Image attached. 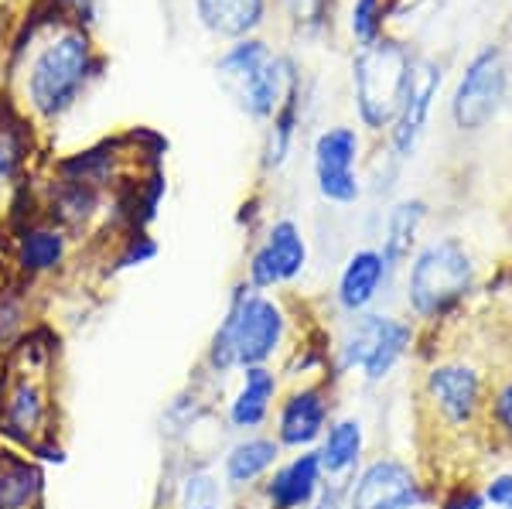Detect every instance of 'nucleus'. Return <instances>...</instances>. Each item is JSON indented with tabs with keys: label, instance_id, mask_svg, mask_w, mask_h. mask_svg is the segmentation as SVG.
Returning <instances> with one entry per match:
<instances>
[{
	"label": "nucleus",
	"instance_id": "obj_1",
	"mask_svg": "<svg viewBox=\"0 0 512 509\" xmlns=\"http://www.w3.org/2000/svg\"><path fill=\"white\" fill-rule=\"evenodd\" d=\"M28 65L21 72V113L38 127H52L79 106L89 82L99 79L103 55L93 31L79 24H59L31 41Z\"/></svg>",
	"mask_w": 512,
	"mask_h": 509
},
{
	"label": "nucleus",
	"instance_id": "obj_2",
	"mask_svg": "<svg viewBox=\"0 0 512 509\" xmlns=\"http://www.w3.org/2000/svg\"><path fill=\"white\" fill-rule=\"evenodd\" d=\"M4 359L7 390H4V414H0V441L14 445L28 455L41 458L45 451L59 448V363L55 349L41 332L28 335L18 349Z\"/></svg>",
	"mask_w": 512,
	"mask_h": 509
},
{
	"label": "nucleus",
	"instance_id": "obj_3",
	"mask_svg": "<svg viewBox=\"0 0 512 509\" xmlns=\"http://www.w3.org/2000/svg\"><path fill=\"white\" fill-rule=\"evenodd\" d=\"M287 335H291V315L280 298L239 281L205 349V373L212 380H226L246 366H270L287 349Z\"/></svg>",
	"mask_w": 512,
	"mask_h": 509
},
{
	"label": "nucleus",
	"instance_id": "obj_4",
	"mask_svg": "<svg viewBox=\"0 0 512 509\" xmlns=\"http://www.w3.org/2000/svg\"><path fill=\"white\" fill-rule=\"evenodd\" d=\"M414 346V325L403 322L396 315L383 311H362V315L345 318L342 332H338L332 359L335 373H359L369 387L386 383L393 369L407 359Z\"/></svg>",
	"mask_w": 512,
	"mask_h": 509
},
{
	"label": "nucleus",
	"instance_id": "obj_5",
	"mask_svg": "<svg viewBox=\"0 0 512 509\" xmlns=\"http://www.w3.org/2000/svg\"><path fill=\"white\" fill-rule=\"evenodd\" d=\"M475 284V264L458 240H434L407 270V308L420 322H437Z\"/></svg>",
	"mask_w": 512,
	"mask_h": 509
},
{
	"label": "nucleus",
	"instance_id": "obj_6",
	"mask_svg": "<svg viewBox=\"0 0 512 509\" xmlns=\"http://www.w3.org/2000/svg\"><path fill=\"white\" fill-rule=\"evenodd\" d=\"M407 79L410 59L396 41L379 38L376 45L359 52V59L352 65L355 106H359V117L369 130H383L396 120Z\"/></svg>",
	"mask_w": 512,
	"mask_h": 509
},
{
	"label": "nucleus",
	"instance_id": "obj_7",
	"mask_svg": "<svg viewBox=\"0 0 512 509\" xmlns=\"http://www.w3.org/2000/svg\"><path fill=\"white\" fill-rule=\"evenodd\" d=\"M7 250H11L14 281L38 291L45 281H55V277H62L69 270L79 243L62 226L48 223L38 212H28V216H14Z\"/></svg>",
	"mask_w": 512,
	"mask_h": 509
},
{
	"label": "nucleus",
	"instance_id": "obj_8",
	"mask_svg": "<svg viewBox=\"0 0 512 509\" xmlns=\"http://www.w3.org/2000/svg\"><path fill=\"white\" fill-rule=\"evenodd\" d=\"M335 417L332 387L325 380L301 383L291 387L274 407V438L284 451H304L318 448L321 434L328 431Z\"/></svg>",
	"mask_w": 512,
	"mask_h": 509
},
{
	"label": "nucleus",
	"instance_id": "obj_9",
	"mask_svg": "<svg viewBox=\"0 0 512 509\" xmlns=\"http://www.w3.org/2000/svg\"><path fill=\"white\" fill-rule=\"evenodd\" d=\"M420 492L417 472L403 458L376 455L362 462L345 492V509H417Z\"/></svg>",
	"mask_w": 512,
	"mask_h": 509
},
{
	"label": "nucleus",
	"instance_id": "obj_10",
	"mask_svg": "<svg viewBox=\"0 0 512 509\" xmlns=\"http://www.w3.org/2000/svg\"><path fill=\"white\" fill-rule=\"evenodd\" d=\"M308 270V240L294 219H277L267 229L263 243L250 253L243 281L256 291H277V287L294 284Z\"/></svg>",
	"mask_w": 512,
	"mask_h": 509
},
{
	"label": "nucleus",
	"instance_id": "obj_11",
	"mask_svg": "<svg viewBox=\"0 0 512 509\" xmlns=\"http://www.w3.org/2000/svg\"><path fill=\"white\" fill-rule=\"evenodd\" d=\"M359 151H362V141L355 127H328L318 134L311 161H315V182L325 202H332V205L359 202L362 185H359V175H355Z\"/></svg>",
	"mask_w": 512,
	"mask_h": 509
},
{
	"label": "nucleus",
	"instance_id": "obj_12",
	"mask_svg": "<svg viewBox=\"0 0 512 509\" xmlns=\"http://www.w3.org/2000/svg\"><path fill=\"white\" fill-rule=\"evenodd\" d=\"M31 127L35 123L24 117L18 103H0V223L14 216L31 185Z\"/></svg>",
	"mask_w": 512,
	"mask_h": 509
},
{
	"label": "nucleus",
	"instance_id": "obj_13",
	"mask_svg": "<svg viewBox=\"0 0 512 509\" xmlns=\"http://www.w3.org/2000/svg\"><path fill=\"white\" fill-rule=\"evenodd\" d=\"M325 486L318 448L291 451V458H280L277 469L260 486V496L267 509H311Z\"/></svg>",
	"mask_w": 512,
	"mask_h": 509
},
{
	"label": "nucleus",
	"instance_id": "obj_14",
	"mask_svg": "<svg viewBox=\"0 0 512 509\" xmlns=\"http://www.w3.org/2000/svg\"><path fill=\"white\" fill-rule=\"evenodd\" d=\"M280 400V373L274 366L239 369V383L226 400V428L236 434L263 431Z\"/></svg>",
	"mask_w": 512,
	"mask_h": 509
},
{
	"label": "nucleus",
	"instance_id": "obj_15",
	"mask_svg": "<svg viewBox=\"0 0 512 509\" xmlns=\"http://www.w3.org/2000/svg\"><path fill=\"white\" fill-rule=\"evenodd\" d=\"M427 400L451 428H468L482 407V376L475 366L465 363H441L427 373Z\"/></svg>",
	"mask_w": 512,
	"mask_h": 509
},
{
	"label": "nucleus",
	"instance_id": "obj_16",
	"mask_svg": "<svg viewBox=\"0 0 512 509\" xmlns=\"http://www.w3.org/2000/svg\"><path fill=\"white\" fill-rule=\"evenodd\" d=\"M502 89H506V72H502L499 52H482L454 93V123L461 130L485 127L499 110Z\"/></svg>",
	"mask_w": 512,
	"mask_h": 509
},
{
	"label": "nucleus",
	"instance_id": "obj_17",
	"mask_svg": "<svg viewBox=\"0 0 512 509\" xmlns=\"http://www.w3.org/2000/svg\"><path fill=\"white\" fill-rule=\"evenodd\" d=\"M284 458V448L274 434H239V438L222 451V486L229 492H253L267 482V475L277 469Z\"/></svg>",
	"mask_w": 512,
	"mask_h": 509
},
{
	"label": "nucleus",
	"instance_id": "obj_18",
	"mask_svg": "<svg viewBox=\"0 0 512 509\" xmlns=\"http://www.w3.org/2000/svg\"><path fill=\"white\" fill-rule=\"evenodd\" d=\"M386 281H390V267H386L383 253L373 246H362L345 260L342 274L335 281V305L345 318L373 311L376 298L383 294Z\"/></svg>",
	"mask_w": 512,
	"mask_h": 509
},
{
	"label": "nucleus",
	"instance_id": "obj_19",
	"mask_svg": "<svg viewBox=\"0 0 512 509\" xmlns=\"http://www.w3.org/2000/svg\"><path fill=\"white\" fill-rule=\"evenodd\" d=\"M441 86V69L431 62L410 65V79L403 89V103L396 113V130H393V151L400 158H410L417 151V141L427 127V113H431V100Z\"/></svg>",
	"mask_w": 512,
	"mask_h": 509
},
{
	"label": "nucleus",
	"instance_id": "obj_20",
	"mask_svg": "<svg viewBox=\"0 0 512 509\" xmlns=\"http://www.w3.org/2000/svg\"><path fill=\"white\" fill-rule=\"evenodd\" d=\"M362 455H366V424L352 414L332 417L328 431L318 441V458L321 469H325V479L349 486L355 472L362 469Z\"/></svg>",
	"mask_w": 512,
	"mask_h": 509
},
{
	"label": "nucleus",
	"instance_id": "obj_21",
	"mask_svg": "<svg viewBox=\"0 0 512 509\" xmlns=\"http://www.w3.org/2000/svg\"><path fill=\"white\" fill-rule=\"evenodd\" d=\"M0 509H45L41 462L4 441H0Z\"/></svg>",
	"mask_w": 512,
	"mask_h": 509
},
{
	"label": "nucleus",
	"instance_id": "obj_22",
	"mask_svg": "<svg viewBox=\"0 0 512 509\" xmlns=\"http://www.w3.org/2000/svg\"><path fill=\"white\" fill-rule=\"evenodd\" d=\"M267 0H195V18L216 38L243 41L263 24Z\"/></svg>",
	"mask_w": 512,
	"mask_h": 509
},
{
	"label": "nucleus",
	"instance_id": "obj_23",
	"mask_svg": "<svg viewBox=\"0 0 512 509\" xmlns=\"http://www.w3.org/2000/svg\"><path fill=\"white\" fill-rule=\"evenodd\" d=\"M35 287L28 284H4L0 287V356L18 349L28 335L38 332V308Z\"/></svg>",
	"mask_w": 512,
	"mask_h": 509
},
{
	"label": "nucleus",
	"instance_id": "obj_24",
	"mask_svg": "<svg viewBox=\"0 0 512 509\" xmlns=\"http://www.w3.org/2000/svg\"><path fill=\"white\" fill-rule=\"evenodd\" d=\"M270 59H274V52L267 48V41H260V38L236 41V45H229L226 52H222V59L216 65L219 82L226 86V93L239 96L253 82L256 72H260Z\"/></svg>",
	"mask_w": 512,
	"mask_h": 509
},
{
	"label": "nucleus",
	"instance_id": "obj_25",
	"mask_svg": "<svg viewBox=\"0 0 512 509\" xmlns=\"http://www.w3.org/2000/svg\"><path fill=\"white\" fill-rule=\"evenodd\" d=\"M424 212L427 205L420 199H410V202H400L390 209V216H386V233H383V260L386 267H390V274L396 267L403 264V260L410 257V250H414V240H417V229L424 223Z\"/></svg>",
	"mask_w": 512,
	"mask_h": 509
},
{
	"label": "nucleus",
	"instance_id": "obj_26",
	"mask_svg": "<svg viewBox=\"0 0 512 509\" xmlns=\"http://www.w3.org/2000/svg\"><path fill=\"white\" fill-rule=\"evenodd\" d=\"M222 479L209 465H185V472L171 482V496L168 506L171 509H195V506H212L222 499Z\"/></svg>",
	"mask_w": 512,
	"mask_h": 509
},
{
	"label": "nucleus",
	"instance_id": "obj_27",
	"mask_svg": "<svg viewBox=\"0 0 512 509\" xmlns=\"http://www.w3.org/2000/svg\"><path fill=\"white\" fill-rule=\"evenodd\" d=\"M297 100H301V86H294L287 93V100L280 103V110L270 117V134H267V147H263V164L267 168H280L291 154L294 134H297Z\"/></svg>",
	"mask_w": 512,
	"mask_h": 509
},
{
	"label": "nucleus",
	"instance_id": "obj_28",
	"mask_svg": "<svg viewBox=\"0 0 512 509\" xmlns=\"http://www.w3.org/2000/svg\"><path fill=\"white\" fill-rule=\"evenodd\" d=\"M352 35L362 48L376 45L383 35V0H355L352 4Z\"/></svg>",
	"mask_w": 512,
	"mask_h": 509
},
{
	"label": "nucleus",
	"instance_id": "obj_29",
	"mask_svg": "<svg viewBox=\"0 0 512 509\" xmlns=\"http://www.w3.org/2000/svg\"><path fill=\"white\" fill-rule=\"evenodd\" d=\"M55 4H59V11H62L72 24H79V28H89V31H93L99 0H55Z\"/></svg>",
	"mask_w": 512,
	"mask_h": 509
},
{
	"label": "nucleus",
	"instance_id": "obj_30",
	"mask_svg": "<svg viewBox=\"0 0 512 509\" xmlns=\"http://www.w3.org/2000/svg\"><path fill=\"white\" fill-rule=\"evenodd\" d=\"M482 496H485V503H492V506H499V509H512V472L492 475Z\"/></svg>",
	"mask_w": 512,
	"mask_h": 509
},
{
	"label": "nucleus",
	"instance_id": "obj_31",
	"mask_svg": "<svg viewBox=\"0 0 512 509\" xmlns=\"http://www.w3.org/2000/svg\"><path fill=\"white\" fill-rule=\"evenodd\" d=\"M492 417H495V424H499V428L512 438V380H509V383H502V387L495 390Z\"/></svg>",
	"mask_w": 512,
	"mask_h": 509
},
{
	"label": "nucleus",
	"instance_id": "obj_32",
	"mask_svg": "<svg viewBox=\"0 0 512 509\" xmlns=\"http://www.w3.org/2000/svg\"><path fill=\"white\" fill-rule=\"evenodd\" d=\"M441 509H485V496H482V492H475V489H468V486H461V489H454L448 499H444Z\"/></svg>",
	"mask_w": 512,
	"mask_h": 509
},
{
	"label": "nucleus",
	"instance_id": "obj_33",
	"mask_svg": "<svg viewBox=\"0 0 512 509\" xmlns=\"http://www.w3.org/2000/svg\"><path fill=\"white\" fill-rule=\"evenodd\" d=\"M287 4H291V14L297 21H315L321 7H325V0H287Z\"/></svg>",
	"mask_w": 512,
	"mask_h": 509
},
{
	"label": "nucleus",
	"instance_id": "obj_34",
	"mask_svg": "<svg viewBox=\"0 0 512 509\" xmlns=\"http://www.w3.org/2000/svg\"><path fill=\"white\" fill-rule=\"evenodd\" d=\"M4 390H7V369H4V359H0V414H4Z\"/></svg>",
	"mask_w": 512,
	"mask_h": 509
},
{
	"label": "nucleus",
	"instance_id": "obj_35",
	"mask_svg": "<svg viewBox=\"0 0 512 509\" xmlns=\"http://www.w3.org/2000/svg\"><path fill=\"white\" fill-rule=\"evenodd\" d=\"M195 509H222V503H212V506H195Z\"/></svg>",
	"mask_w": 512,
	"mask_h": 509
},
{
	"label": "nucleus",
	"instance_id": "obj_36",
	"mask_svg": "<svg viewBox=\"0 0 512 509\" xmlns=\"http://www.w3.org/2000/svg\"><path fill=\"white\" fill-rule=\"evenodd\" d=\"M154 509H171V506H168V503H164V506H154Z\"/></svg>",
	"mask_w": 512,
	"mask_h": 509
}]
</instances>
